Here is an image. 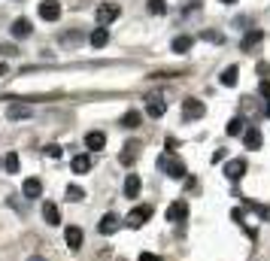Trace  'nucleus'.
<instances>
[{"label":"nucleus","mask_w":270,"mask_h":261,"mask_svg":"<svg viewBox=\"0 0 270 261\" xmlns=\"http://www.w3.org/2000/svg\"><path fill=\"white\" fill-rule=\"evenodd\" d=\"M158 167H161V170L167 173L170 179H185V164L179 161V158H176L173 152H164V155L158 158Z\"/></svg>","instance_id":"1"},{"label":"nucleus","mask_w":270,"mask_h":261,"mask_svg":"<svg viewBox=\"0 0 270 261\" xmlns=\"http://www.w3.org/2000/svg\"><path fill=\"white\" fill-rule=\"evenodd\" d=\"M149 219H152V207H149V203H143V207H134V210L128 213V219H125V225L137 231V228H143V225H146Z\"/></svg>","instance_id":"2"},{"label":"nucleus","mask_w":270,"mask_h":261,"mask_svg":"<svg viewBox=\"0 0 270 261\" xmlns=\"http://www.w3.org/2000/svg\"><path fill=\"white\" fill-rule=\"evenodd\" d=\"M164 113H167V100L161 98V95H149V98H146V116L161 119Z\"/></svg>","instance_id":"3"},{"label":"nucleus","mask_w":270,"mask_h":261,"mask_svg":"<svg viewBox=\"0 0 270 261\" xmlns=\"http://www.w3.org/2000/svg\"><path fill=\"white\" fill-rule=\"evenodd\" d=\"M94 15H98V25H101V28L109 25V22H115V18H119V3H101Z\"/></svg>","instance_id":"4"},{"label":"nucleus","mask_w":270,"mask_h":261,"mask_svg":"<svg viewBox=\"0 0 270 261\" xmlns=\"http://www.w3.org/2000/svg\"><path fill=\"white\" fill-rule=\"evenodd\" d=\"M40 18H43V22H58V18H61V3H58V0L40 3Z\"/></svg>","instance_id":"5"},{"label":"nucleus","mask_w":270,"mask_h":261,"mask_svg":"<svg viewBox=\"0 0 270 261\" xmlns=\"http://www.w3.org/2000/svg\"><path fill=\"white\" fill-rule=\"evenodd\" d=\"M225 176L231 179V182H240L243 176H246V161L243 158H234V161L225 164Z\"/></svg>","instance_id":"6"},{"label":"nucleus","mask_w":270,"mask_h":261,"mask_svg":"<svg viewBox=\"0 0 270 261\" xmlns=\"http://www.w3.org/2000/svg\"><path fill=\"white\" fill-rule=\"evenodd\" d=\"M31 106L28 103H9V109H6V119L9 122H22V119H31Z\"/></svg>","instance_id":"7"},{"label":"nucleus","mask_w":270,"mask_h":261,"mask_svg":"<svg viewBox=\"0 0 270 261\" xmlns=\"http://www.w3.org/2000/svg\"><path fill=\"white\" fill-rule=\"evenodd\" d=\"M137 155H140V143H137V140H128V143H125V149H122V155H119V164L131 167V164L137 161Z\"/></svg>","instance_id":"8"},{"label":"nucleus","mask_w":270,"mask_h":261,"mask_svg":"<svg viewBox=\"0 0 270 261\" xmlns=\"http://www.w3.org/2000/svg\"><path fill=\"white\" fill-rule=\"evenodd\" d=\"M182 113H185V119H201L206 113V106L198 98H188V100H182Z\"/></svg>","instance_id":"9"},{"label":"nucleus","mask_w":270,"mask_h":261,"mask_svg":"<svg viewBox=\"0 0 270 261\" xmlns=\"http://www.w3.org/2000/svg\"><path fill=\"white\" fill-rule=\"evenodd\" d=\"M185 216H188V207L182 200H176V203L167 207V222H185Z\"/></svg>","instance_id":"10"},{"label":"nucleus","mask_w":270,"mask_h":261,"mask_svg":"<svg viewBox=\"0 0 270 261\" xmlns=\"http://www.w3.org/2000/svg\"><path fill=\"white\" fill-rule=\"evenodd\" d=\"M22 195L25 197H40L43 195V182H40L36 176H28V179L22 182Z\"/></svg>","instance_id":"11"},{"label":"nucleus","mask_w":270,"mask_h":261,"mask_svg":"<svg viewBox=\"0 0 270 261\" xmlns=\"http://www.w3.org/2000/svg\"><path fill=\"white\" fill-rule=\"evenodd\" d=\"M98 231H101L103 237L115 234V231H119V216H115V213H106V216L101 219V225H98Z\"/></svg>","instance_id":"12"},{"label":"nucleus","mask_w":270,"mask_h":261,"mask_svg":"<svg viewBox=\"0 0 270 261\" xmlns=\"http://www.w3.org/2000/svg\"><path fill=\"white\" fill-rule=\"evenodd\" d=\"M43 219H46V225H61V213H58V207L52 200L43 203Z\"/></svg>","instance_id":"13"},{"label":"nucleus","mask_w":270,"mask_h":261,"mask_svg":"<svg viewBox=\"0 0 270 261\" xmlns=\"http://www.w3.org/2000/svg\"><path fill=\"white\" fill-rule=\"evenodd\" d=\"M9 31H12V36H15V40H25V36H31V31H34V28H31V22H28V18H15Z\"/></svg>","instance_id":"14"},{"label":"nucleus","mask_w":270,"mask_h":261,"mask_svg":"<svg viewBox=\"0 0 270 261\" xmlns=\"http://www.w3.org/2000/svg\"><path fill=\"white\" fill-rule=\"evenodd\" d=\"M85 146H88V149H103V146H106V134H103V130H88V134H85Z\"/></svg>","instance_id":"15"},{"label":"nucleus","mask_w":270,"mask_h":261,"mask_svg":"<svg viewBox=\"0 0 270 261\" xmlns=\"http://www.w3.org/2000/svg\"><path fill=\"white\" fill-rule=\"evenodd\" d=\"M64 243H67L73 252H76V249H82V231H79V228H67V231H64Z\"/></svg>","instance_id":"16"},{"label":"nucleus","mask_w":270,"mask_h":261,"mask_svg":"<svg viewBox=\"0 0 270 261\" xmlns=\"http://www.w3.org/2000/svg\"><path fill=\"white\" fill-rule=\"evenodd\" d=\"M243 143H246V149H261V130L258 128H246Z\"/></svg>","instance_id":"17"},{"label":"nucleus","mask_w":270,"mask_h":261,"mask_svg":"<svg viewBox=\"0 0 270 261\" xmlns=\"http://www.w3.org/2000/svg\"><path fill=\"white\" fill-rule=\"evenodd\" d=\"M88 43H91L94 49H103V46L109 43V31H106V28H94L91 36H88Z\"/></svg>","instance_id":"18"},{"label":"nucleus","mask_w":270,"mask_h":261,"mask_svg":"<svg viewBox=\"0 0 270 261\" xmlns=\"http://www.w3.org/2000/svg\"><path fill=\"white\" fill-rule=\"evenodd\" d=\"M225 134H228V137H240V134H246V122H243V116H234V119L228 122Z\"/></svg>","instance_id":"19"},{"label":"nucleus","mask_w":270,"mask_h":261,"mask_svg":"<svg viewBox=\"0 0 270 261\" xmlns=\"http://www.w3.org/2000/svg\"><path fill=\"white\" fill-rule=\"evenodd\" d=\"M137 195H140V176L128 173V179H125V197H137Z\"/></svg>","instance_id":"20"},{"label":"nucleus","mask_w":270,"mask_h":261,"mask_svg":"<svg viewBox=\"0 0 270 261\" xmlns=\"http://www.w3.org/2000/svg\"><path fill=\"white\" fill-rule=\"evenodd\" d=\"M237 73H240L237 67H225V70H222V76H219V82H222L225 88H234V85H237Z\"/></svg>","instance_id":"21"},{"label":"nucleus","mask_w":270,"mask_h":261,"mask_svg":"<svg viewBox=\"0 0 270 261\" xmlns=\"http://www.w3.org/2000/svg\"><path fill=\"white\" fill-rule=\"evenodd\" d=\"M70 167H73V173H88V170H91V158H88V155H76V158L70 161Z\"/></svg>","instance_id":"22"},{"label":"nucleus","mask_w":270,"mask_h":261,"mask_svg":"<svg viewBox=\"0 0 270 261\" xmlns=\"http://www.w3.org/2000/svg\"><path fill=\"white\" fill-rule=\"evenodd\" d=\"M261 40H264V33H261V31H249V33H246V36H243V43H240V49H243V52H249V49H252L255 43H261Z\"/></svg>","instance_id":"23"},{"label":"nucleus","mask_w":270,"mask_h":261,"mask_svg":"<svg viewBox=\"0 0 270 261\" xmlns=\"http://www.w3.org/2000/svg\"><path fill=\"white\" fill-rule=\"evenodd\" d=\"M191 46H195V40H191V36H176V40H173V52H179V55L191 52Z\"/></svg>","instance_id":"24"},{"label":"nucleus","mask_w":270,"mask_h":261,"mask_svg":"<svg viewBox=\"0 0 270 261\" xmlns=\"http://www.w3.org/2000/svg\"><path fill=\"white\" fill-rule=\"evenodd\" d=\"M140 122H143V116H140L137 109H131V113H125V119H122V128L134 130V128H140Z\"/></svg>","instance_id":"25"},{"label":"nucleus","mask_w":270,"mask_h":261,"mask_svg":"<svg viewBox=\"0 0 270 261\" xmlns=\"http://www.w3.org/2000/svg\"><path fill=\"white\" fill-rule=\"evenodd\" d=\"M64 195H67V200H70V203H79V200L85 197V192H82L79 185H67V192H64Z\"/></svg>","instance_id":"26"},{"label":"nucleus","mask_w":270,"mask_h":261,"mask_svg":"<svg viewBox=\"0 0 270 261\" xmlns=\"http://www.w3.org/2000/svg\"><path fill=\"white\" fill-rule=\"evenodd\" d=\"M3 167H6V173H18V155L9 152V155L3 158Z\"/></svg>","instance_id":"27"},{"label":"nucleus","mask_w":270,"mask_h":261,"mask_svg":"<svg viewBox=\"0 0 270 261\" xmlns=\"http://www.w3.org/2000/svg\"><path fill=\"white\" fill-rule=\"evenodd\" d=\"M149 12L152 15H164L167 12V0H149Z\"/></svg>","instance_id":"28"},{"label":"nucleus","mask_w":270,"mask_h":261,"mask_svg":"<svg viewBox=\"0 0 270 261\" xmlns=\"http://www.w3.org/2000/svg\"><path fill=\"white\" fill-rule=\"evenodd\" d=\"M201 36L206 40V43H216V46H219V43H225V33H222V31H203Z\"/></svg>","instance_id":"29"},{"label":"nucleus","mask_w":270,"mask_h":261,"mask_svg":"<svg viewBox=\"0 0 270 261\" xmlns=\"http://www.w3.org/2000/svg\"><path fill=\"white\" fill-rule=\"evenodd\" d=\"M258 91H261V98L270 103V79H261V85H258Z\"/></svg>","instance_id":"30"},{"label":"nucleus","mask_w":270,"mask_h":261,"mask_svg":"<svg viewBox=\"0 0 270 261\" xmlns=\"http://www.w3.org/2000/svg\"><path fill=\"white\" fill-rule=\"evenodd\" d=\"M79 40H82L79 33H64V36H61V43H70V46H76Z\"/></svg>","instance_id":"31"},{"label":"nucleus","mask_w":270,"mask_h":261,"mask_svg":"<svg viewBox=\"0 0 270 261\" xmlns=\"http://www.w3.org/2000/svg\"><path fill=\"white\" fill-rule=\"evenodd\" d=\"M225 155H228V152H225V149H216V152H213V158H209V161H213V164H222V161H225Z\"/></svg>","instance_id":"32"},{"label":"nucleus","mask_w":270,"mask_h":261,"mask_svg":"<svg viewBox=\"0 0 270 261\" xmlns=\"http://www.w3.org/2000/svg\"><path fill=\"white\" fill-rule=\"evenodd\" d=\"M46 152H49V158H61V146H55V143L46 146Z\"/></svg>","instance_id":"33"},{"label":"nucleus","mask_w":270,"mask_h":261,"mask_svg":"<svg viewBox=\"0 0 270 261\" xmlns=\"http://www.w3.org/2000/svg\"><path fill=\"white\" fill-rule=\"evenodd\" d=\"M258 73H261V79H267V73H270V64H267V61H261V64H258Z\"/></svg>","instance_id":"34"},{"label":"nucleus","mask_w":270,"mask_h":261,"mask_svg":"<svg viewBox=\"0 0 270 261\" xmlns=\"http://www.w3.org/2000/svg\"><path fill=\"white\" fill-rule=\"evenodd\" d=\"M140 261H161L155 252H140Z\"/></svg>","instance_id":"35"},{"label":"nucleus","mask_w":270,"mask_h":261,"mask_svg":"<svg viewBox=\"0 0 270 261\" xmlns=\"http://www.w3.org/2000/svg\"><path fill=\"white\" fill-rule=\"evenodd\" d=\"M231 219H234V222H240V225H243V219H246V216H243V210H231Z\"/></svg>","instance_id":"36"},{"label":"nucleus","mask_w":270,"mask_h":261,"mask_svg":"<svg viewBox=\"0 0 270 261\" xmlns=\"http://www.w3.org/2000/svg\"><path fill=\"white\" fill-rule=\"evenodd\" d=\"M28 261H46V258H43V255H31Z\"/></svg>","instance_id":"37"},{"label":"nucleus","mask_w":270,"mask_h":261,"mask_svg":"<svg viewBox=\"0 0 270 261\" xmlns=\"http://www.w3.org/2000/svg\"><path fill=\"white\" fill-rule=\"evenodd\" d=\"M3 73H6V64H3V61H0V76H3Z\"/></svg>","instance_id":"38"},{"label":"nucleus","mask_w":270,"mask_h":261,"mask_svg":"<svg viewBox=\"0 0 270 261\" xmlns=\"http://www.w3.org/2000/svg\"><path fill=\"white\" fill-rule=\"evenodd\" d=\"M264 116H270V103H267V109H264Z\"/></svg>","instance_id":"39"},{"label":"nucleus","mask_w":270,"mask_h":261,"mask_svg":"<svg viewBox=\"0 0 270 261\" xmlns=\"http://www.w3.org/2000/svg\"><path fill=\"white\" fill-rule=\"evenodd\" d=\"M222 3H237V0H222Z\"/></svg>","instance_id":"40"}]
</instances>
